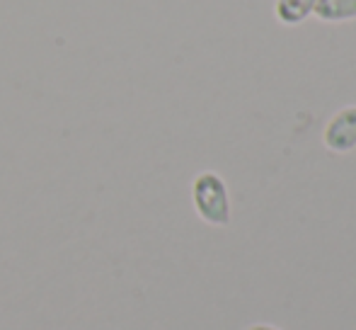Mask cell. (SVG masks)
I'll list each match as a JSON object with an SVG mask.
<instances>
[{"label":"cell","instance_id":"obj_3","mask_svg":"<svg viewBox=\"0 0 356 330\" xmlns=\"http://www.w3.org/2000/svg\"><path fill=\"white\" fill-rule=\"evenodd\" d=\"M313 15L327 24L352 22L356 19V0H315Z\"/></svg>","mask_w":356,"mask_h":330},{"label":"cell","instance_id":"obj_2","mask_svg":"<svg viewBox=\"0 0 356 330\" xmlns=\"http://www.w3.org/2000/svg\"><path fill=\"white\" fill-rule=\"evenodd\" d=\"M323 143L332 153H352L356 148V104L342 107L330 117L323 132Z\"/></svg>","mask_w":356,"mask_h":330},{"label":"cell","instance_id":"obj_5","mask_svg":"<svg viewBox=\"0 0 356 330\" xmlns=\"http://www.w3.org/2000/svg\"><path fill=\"white\" fill-rule=\"evenodd\" d=\"M248 330H282V328L272 326V323H254V326H250Z\"/></svg>","mask_w":356,"mask_h":330},{"label":"cell","instance_id":"obj_4","mask_svg":"<svg viewBox=\"0 0 356 330\" xmlns=\"http://www.w3.org/2000/svg\"><path fill=\"white\" fill-rule=\"evenodd\" d=\"M315 0H277L274 3V15L286 27H296V24L305 22L313 15Z\"/></svg>","mask_w":356,"mask_h":330},{"label":"cell","instance_id":"obj_1","mask_svg":"<svg viewBox=\"0 0 356 330\" xmlns=\"http://www.w3.org/2000/svg\"><path fill=\"white\" fill-rule=\"evenodd\" d=\"M192 204L197 217L209 226L230 223V197L223 178L213 170H204L192 180Z\"/></svg>","mask_w":356,"mask_h":330}]
</instances>
